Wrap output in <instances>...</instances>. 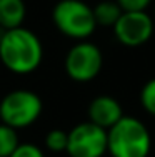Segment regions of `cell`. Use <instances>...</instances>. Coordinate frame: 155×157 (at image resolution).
I'll return each instance as SVG.
<instances>
[{"label":"cell","mask_w":155,"mask_h":157,"mask_svg":"<svg viewBox=\"0 0 155 157\" xmlns=\"http://www.w3.org/2000/svg\"><path fill=\"white\" fill-rule=\"evenodd\" d=\"M88 122L109 130L124 117V110L117 99L110 95H98L88 104Z\"/></svg>","instance_id":"ba28073f"},{"label":"cell","mask_w":155,"mask_h":157,"mask_svg":"<svg viewBox=\"0 0 155 157\" xmlns=\"http://www.w3.org/2000/svg\"><path fill=\"white\" fill-rule=\"evenodd\" d=\"M94 18L97 27H110L117 24V20L122 15V9L115 0H103L94 7Z\"/></svg>","instance_id":"30bf717a"},{"label":"cell","mask_w":155,"mask_h":157,"mask_svg":"<svg viewBox=\"0 0 155 157\" xmlns=\"http://www.w3.org/2000/svg\"><path fill=\"white\" fill-rule=\"evenodd\" d=\"M52 20L58 32L73 40H87L97 29L94 10L82 0H58Z\"/></svg>","instance_id":"3957f363"},{"label":"cell","mask_w":155,"mask_h":157,"mask_svg":"<svg viewBox=\"0 0 155 157\" xmlns=\"http://www.w3.org/2000/svg\"><path fill=\"white\" fill-rule=\"evenodd\" d=\"M10 157H45L43 151L39 145L32 144V142H24V144H18L17 149L10 154Z\"/></svg>","instance_id":"5bb4252c"},{"label":"cell","mask_w":155,"mask_h":157,"mask_svg":"<svg viewBox=\"0 0 155 157\" xmlns=\"http://www.w3.org/2000/svg\"><path fill=\"white\" fill-rule=\"evenodd\" d=\"M20 144L17 130L13 127L0 122V157H10L17 145Z\"/></svg>","instance_id":"8fae6325"},{"label":"cell","mask_w":155,"mask_h":157,"mask_svg":"<svg viewBox=\"0 0 155 157\" xmlns=\"http://www.w3.org/2000/svg\"><path fill=\"white\" fill-rule=\"evenodd\" d=\"M65 72L73 82L94 80L100 74L103 65L102 50L88 40H79L65 55Z\"/></svg>","instance_id":"5b68a950"},{"label":"cell","mask_w":155,"mask_h":157,"mask_svg":"<svg viewBox=\"0 0 155 157\" xmlns=\"http://www.w3.org/2000/svg\"><path fill=\"white\" fill-rule=\"evenodd\" d=\"M43 102L35 92L17 89L0 100V121L13 129H24L37 122L42 115Z\"/></svg>","instance_id":"277c9868"},{"label":"cell","mask_w":155,"mask_h":157,"mask_svg":"<svg viewBox=\"0 0 155 157\" xmlns=\"http://www.w3.org/2000/svg\"><path fill=\"white\" fill-rule=\"evenodd\" d=\"M140 105L147 114L155 117V78H150L140 90Z\"/></svg>","instance_id":"4fadbf2b"},{"label":"cell","mask_w":155,"mask_h":157,"mask_svg":"<svg viewBox=\"0 0 155 157\" xmlns=\"http://www.w3.org/2000/svg\"><path fill=\"white\" fill-rule=\"evenodd\" d=\"M27 17V5L24 0H0V29L12 30L24 27Z\"/></svg>","instance_id":"9c48e42d"},{"label":"cell","mask_w":155,"mask_h":157,"mask_svg":"<svg viewBox=\"0 0 155 157\" xmlns=\"http://www.w3.org/2000/svg\"><path fill=\"white\" fill-rule=\"evenodd\" d=\"M152 137L142 121L124 115L107 130V152L112 157H149Z\"/></svg>","instance_id":"7a4b0ae2"},{"label":"cell","mask_w":155,"mask_h":157,"mask_svg":"<svg viewBox=\"0 0 155 157\" xmlns=\"http://www.w3.org/2000/svg\"><path fill=\"white\" fill-rule=\"evenodd\" d=\"M122 12H145L152 0H115Z\"/></svg>","instance_id":"9a60e30c"},{"label":"cell","mask_w":155,"mask_h":157,"mask_svg":"<svg viewBox=\"0 0 155 157\" xmlns=\"http://www.w3.org/2000/svg\"><path fill=\"white\" fill-rule=\"evenodd\" d=\"M68 140V132L64 129H52L45 136V147L52 152H65Z\"/></svg>","instance_id":"7c38bea8"},{"label":"cell","mask_w":155,"mask_h":157,"mask_svg":"<svg viewBox=\"0 0 155 157\" xmlns=\"http://www.w3.org/2000/svg\"><path fill=\"white\" fill-rule=\"evenodd\" d=\"M155 22L147 12H122L112 27L113 35L125 47H140L153 35Z\"/></svg>","instance_id":"52a82bcc"},{"label":"cell","mask_w":155,"mask_h":157,"mask_svg":"<svg viewBox=\"0 0 155 157\" xmlns=\"http://www.w3.org/2000/svg\"><path fill=\"white\" fill-rule=\"evenodd\" d=\"M43 59V45L32 30L17 27L0 37V62L7 70L27 75L37 70Z\"/></svg>","instance_id":"6da1fadb"},{"label":"cell","mask_w":155,"mask_h":157,"mask_svg":"<svg viewBox=\"0 0 155 157\" xmlns=\"http://www.w3.org/2000/svg\"><path fill=\"white\" fill-rule=\"evenodd\" d=\"M65 152L70 157H103L107 154V130L88 121L75 125L68 130Z\"/></svg>","instance_id":"8992f818"}]
</instances>
